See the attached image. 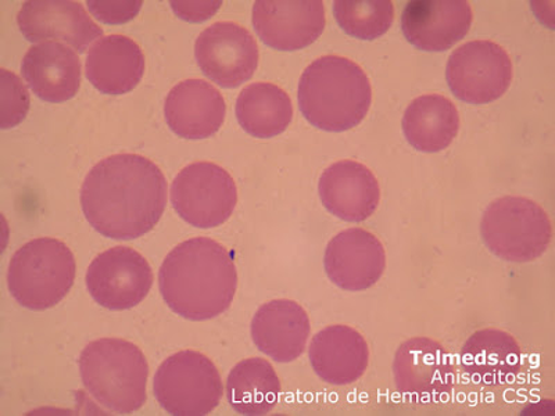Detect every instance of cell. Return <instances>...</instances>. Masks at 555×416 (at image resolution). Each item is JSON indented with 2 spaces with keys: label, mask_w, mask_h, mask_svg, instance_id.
Returning <instances> with one entry per match:
<instances>
[{
  "label": "cell",
  "mask_w": 555,
  "mask_h": 416,
  "mask_svg": "<svg viewBox=\"0 0 555 416\" xmlns=\"http://www.w3.org/2000/svg\"><path fill=\"white\" fill-rule=\"evenodd\" d=\"M76 270L73 251L63 242L39 237L20 247L10 260V295L24 309H52L72 290Z\"/></svg>",
  "instance_id": "5b68a950"
},
{
  "label": "cell",
  "mask_w": 555,
  "mask_h": 416,
  "mask_svg": "<svg viewBox=\"0 0 555 416\" xmlns=\"http://www.w3.org/2000/svg\"><path fill=\"white\" fill-rule=\"evenodd\" d=\"M158 404L173 416H203L220 404L224 386L205 354L186 350L168 356L153 381Z\"/></svg>",
  "instance_id": "52a82bcc"
},
{
  "label": "cell",
  "mask_w": 555,
  "mask_h": 416,
  "mask_svg": "<svg viewBox=\"0 0 555 416\" xmlns=\"http://www.w3.org/2000/svg\"><path fill=\"white\" fill-rule=\"evenodd\" d=\"M87 78L104 95L131 92L145 74V56L131 38L108 35L93 44L86 64Z\"/></svg>",
  "instance_id": "603a6c76"
},
{
  "label": "cell",
  "mask_w": 555,
  "mask_h": 416,
  "mask_svg": "<svg viewBox=\"0 0 555 416\" xmlns=\"http://www.w3.org/2000/svg\"><path fill=\"white\" fill-rule=\"evenodd\" d=\"M20 31L29 42H64L78 53L102 37L98 26L82 6L73 0H31L17 14Z\"/></svg>",
  "instance_id": "4fadbf2b"
},
{
  "label": "cell",
  "mask_w": 555,
  "mask_h": 416,
  "mask_svg": "<svg viewBox=\"0 0 555 416\" xmlns=\"http://www.w3.org/2000/svg\"><path fill=\"white\" fill-rule=\"evenodd\" d=\"M227 104L221 92L203 79H186L173 87L165 104L167 126L190 141L215 135L224 123Z\"/></svg>",
  "instance_id": "e0dca14e"
},
{
  "label": "cell",
  "mask_w": 555,
  "mask_h": 416,
  "mask_svg": "<svg viewBox=\"0 0 555 416\" xmlns=\"http://www.w3.org/2000/svg\"><path fill=\"white\" fill-rule=\"evenodd\" d=\"M166 206L165 173L149 158L131 153L98 162L81 187L83 216L111 239L132 240L147 234Z\"/></svg>",
  "instance_id": "6da1fadb"
},
{
  "label": "cell",
  "mask_w": 555,
  "mask_h": 416,
  "mask_svg": "<svg viewBox=\"0 0 555 416\" xmlns=\"http://www.w3.org/2000/svg\"><path fill=\"white\" fill-rule=\"evenodd\" d=\"M89 13L104 24H126L141 12V0H88Z\"/></svg>",
  "instance_id": "f1b7e54d"
},
{
  "label": "cell",
  "mask_w": 555,
  "mask_h": 416,
  "mask_svg": "<svg viewBox=\"0 0 555 416\" xmlns=\"http://www.w3.org/2000/svg\"><path fill=\"white\" fill-rule=\"evenodd\" d=\"M446 79L453 95L470 104L502 98L513 81V62L500 44L473 41L451 54Z\"/></svg>",
  "instance_id": "9c48e42d"
},
{
  "label": "cell",
  "mask_w": 555,
  "mask_h": 416,
  "mask_svg": "<svg viewBox=\"0 0 555 416\" xmlns=\"http://www.w3.org/2000/svg\"><path fill=\"white\" fill-rule=\"evenodd\" d=\"M401 126L410 145L416 151L439 153L457 136L460 114L448 98L424 95L411 102Z\"/></svg>",
  "instance_id": "cb8c5ba5"
},
{
  "label": "cell",
  "mask_w": 555,
  "mask_h": 416,
  "mask_svg": "<svg viewBox=\"0 0 555 416\" xmlns=\"http://www.w3.org/2000/svg\"><path fill=\"white\" fill-rule=\"evenodd\" d=\"M373 89L364 69L340 56L317 58L299 83V106L312 127L326 132L356 128L369 114Z\"/></svg>",
  "instance_id": "3957f363"
},
{
  "label": "cell",
  "mask_w": 555,
  "mask_h": 416,
  "mask_svg": "<svg viewBox=\"0 0 555 416\" xmlns=\"http://www.w3.org/2000/svg\"><path fill=\"white\" fill-rule=\"evenodd\" d=\"M177 214L192 226L210 230L230 220L237 203L234 178L215 162H193L171 185Z\"/></svg>",
  "instance_id": "ba28073f"
},
{
  "label": "cell",
  "mask_w": 555,
  "mask_h": 416,
  "mask_svg": "<svg viewBox=\"0 0 555 416\" xmlns=\"http://www.w3.org/2000/svg\"><path fill=\"white\" fill-rule=\"evenodd\" d=\"M473 18L464 0H413L401 16V28L420 51L444 52L468 34Z\"/></svg>",
  "instance_id": "9a60e30c"
},
{
  "label": "cell",
  "mask_w": 555,
  "mask_h": 416,
  "mask_svg": "<svg viewBox=\"0 0 555 416\" xmlns=\"http://www.w3.org/2000/svg\"><path fill=\"white\" fill-rule=\"evenodd\" d=\"M324 265L331 282L340 289L366 290L384 275L385 247L371 232L351 227L328 243Z\"/></svg>",
  "instance_id": "2e32d148"
},
{
  "label": "cell",
  "mask_w": 555,
  "mask_h": 416,
  "mask_svg": "<svg viewBox=\"0 0 555 416\" xmlns=\"http://www.w3.org/2000/svg\"><path fill=\"white\" fill-rule=\"evenodd\" d=\"M152 285L153 272L145 257L127 246L101 252L87 272L89 295L103 309L112 311L141 304Z\"/></svg>",
  "instance_id": "8fae6325"
},
{
  "label": "cell",
  "mask_w": 555,
  "mask_h": 416,
  "mask_svg": "<svg viewBox=\"0 0 555 416\" xmlns=\"http://www.w3.org/2000/svg\"><path fill=\"white\" fill-rule=\"evenodd\" d=\"M78 364L83 386L104 408L131 414L145 405L149 365L138 346L99 339L82 350Z\"/></svg>",
  "instance_id": "277c9868"
},
{
  "label": "cell",
  "mask_w": 555,
  "mask_h": 416,
  "mask_svg": "<svg viewBox=\"0 0 555 416\" xmlns=\"http://www.w3.org/2000/svg\"><path fill=\"white\" fill-rule=\"evenodd\" d=\"M22 74L28 87L41 101H72L81 87V61L78 54L61 42H42L28 49Z\"/></svg>",
  "instance_id": "44dd1931"
},
{
  "label": "cell",
  "mask_w": 555,
  "mask_h": 416,
  "mask_svg": "<svg viewBox=\"0 0 555 416\" xmlns=\"http://www.w3.org/2000/svg\"><path fill=\"white\" fill-rule=\"evenodd\" d=\"M309 356L314 373L334 386L354 384L370 363L363 335L346 325H332L319 332L311 340Z\"/></svg>",
  "instance_id": "7402d4cb"
},
{
  "label": "cell",
  "mask_w": 555,
  "mask_h": 416,
  "mask_svg": "<svg viewBox=\"0 0 555 416\" xmlns=\"http://www.w3.org/2000/svg\"><path fill=\"white\" fill-rule=\"evenodd\" d=\"M480 232L485 245L505 261L529 262L548 249L552 221L544 208L525 197H503L486 208Z\"/></svg>",
  "instance_id": "8992f818"
},
{
  "label": "cell",
  "mask_w": 555,
  "mask_h": 416,
  "mask_svg": "<svg viewBox=\"0 0 555 416\" xmlns=\"http://www.w3.org/2000/svg\"><path fill=\"white\" fill-rule=\"evenodd\" d=\"M460 364L474 385L498 388L517 379L522 368V350L507 332L482 329L465 341Z\"/></svg>",
  "instance_id": "ffe728a7"
},
{
  "label": "cell",
  "mask_w": 555,
  "mask_h": 416,
  "mask_svg": "<svg viewBox=\"0 0 555 416\" xmlns=\"http://www.w3.org/2000/svg\"><path fill=\"white\" fill-rule=\"evenodd\" d=\"M29 93L22 79L7 68L0 69V128L9 130L26 120Z\"/></svg>",
  "instance_id": "83f0119b"
},
{
  "label": "cell",
  "mask_w": 555,
  "mask_h": 416,
  "mask_svg": "<svg viewBox=\"0 0 555 416\" xmlns=\"http://www.w3.org/2000/svg\"><path fill=\"white\" fill-rule=\"evenodd\" d=\"M311 330L304 307L292 300H272L251 321L257 349L278 364L292 363L305 353Z\"/></svg>",
  "instance_id": "d6986e66"
},
{
  "label": "cell",
  "mask_w": 555,
  "mask_h": 416,
  "mask_svg": "<svg viewBox=\"0 0 555 416\" xmlns=\"http://www.w3.org/2000/svg\"><path fill=\"white\" fill-rule=\"evenodd\" d=\"M281 380L264 359H247L232 368L227 379V399L242 415H266L278 404Z\"/></svg>",
  "instance_id": "484cf974"
},
{
  "label": "cell",
  "mask_w": 555,
  "mask_h": 416,
  "mask_svg": "<svg viewBox=\"0 0 555 416\" xmlns=\"http://www.w3.org/2000/svg\"><path fill=\"white\" fill-rule=\"evenodd\" d=\"M236 118L249 135L274 138L291 126L294 106L284 89L270 82H256L243 89L237 98Z\"/></svg>",
  "instance_id": "d4e9b609"
},
{
  "label": "cell",
  "mask_w": 555,
  "mask_h": 416,
  "mask_svg": "<svg viewBox=\"0 0 555 416\" xmlns=\"http://www.w3.org/2000/svg\"><path fill=\"white\" fill-rule=\"evenodd\" d=\"M222 2H171L173 13L183 22L203 23L215 16Z\"/></svg>",
  "instance_id": "f546056e"
},
{
  "label": "cell",
  "mask_w": 555,
  "mask_h": 416,
  "mask_svg": "<svg viewBox=\"0 0 555 416\" xmlns=\"http://www.w3.org/2000/svg\"><path fill=\"white\" fill-rule=\"evenodd\" d=\"M166 304L190 321L216 318L230 309L237 272L231 252L210 237H193L168 252L158 272Z\"/></svg>",
  "instance_id": "7a4b0ae2"
},
{
  "label": "cell",
  "mask_w": 555,
  "mask_h": 416,
  "mask_svg": "<svg viewBox=\"0 0 555 416\" xmlns=\"http://www.w3.org/2000/svg\"><path fill=\"white\" fill-rule=\"evenodd\" d=\"M322 205L332 216L361 222L379 206L380 190L373 171L360 162L344 160L326 168L320 178Z\"/></svg>",
  "instance_id": "ac0fdd59"
},
{
  "label": "cell",
  "mask_w": 555,
  "mask_h": 416,
  "mask_svg": "<svg viewBox=\"0 0 555 416\" xmlns=\"http://www.w3.org/2000/svg\"><path fill=\"white\" fill-rule=\"evenodd\" d=\"M197 64L208 79L222 88L249 81L259 66V47L246 28L236 23L212 24L195 43Z\"/></svg>",
  "instance_id": "7c38bea8"
},
{
  "label": "cell",
  "mask_w": 555,
  "mask_h": 416,
  "mask_svg": "<svg viewBox=\"0 0 555 416\" xmlns=\"http://www.w3.org/2000/svg\"><path fill=\"white\" fill-rule=\"evenodd\" d=\"M396 388L409 403L430 405L448 401L455 384V369L439 341L413 338L395 355Z\"/></svg>",
  "instance_id": "30bf717a"
},
{
  "label": "cell",
  "mask_w": 555,
  "mask_h": 416,
  "mask_svg": "<svg viewBox=\"0 0 555 416\" xmlns=\"http://www.w3.org/2000/svg\"><path fill=\"white\" fill-rule=\"evenodd\" d=\"M253 27L261 41L275 51H300L324 32V3L260 0L253 6Z\"/></svg>",
  "instance_id": "5bb4252c"
},
{
  "label": "cell",
  "mask_w": 555,
  "mask_h": 416,
  "mask_svg": "<svg viewBox=\"0 0 555 416\" xmlns=\"http://www.w3.org/2000/svg\"><path fill=\"white\" fill-rule=\"evenodd\" d=\"M334 14L339 27L350 37L374 41L389 31L395 6L388 0H345L335 2Z\"/></svg>",
  "instance_id": "4316f807"
}]
</instances>
